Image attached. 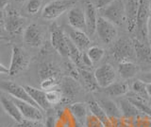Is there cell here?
Returning <instances> with one entry per match:
<instances>
[{
    "mask_svg": "<svg viewBox=\"0 0 151 127\" xmlns=\"http://www.w3.org/2000/svg\"><path fill=\"white\" fill-rule=\"evenodd\" d=\"M151 19V0H140L136 24V34L139 41L148 43V25Z\"/></svg>",
    "mask_w": 151,
    "mask_h": 127,
    "instance_id": "6da1fadb",
    "label": "cell"
},
{
    "mask_svg": "<svg viewBox=\"0 0 151 127\" xmlns=\"http://www.w3.org/2000/svg\"><path fill=\"white\" fill-rule=\"evenodd\" d=\"M27 19L23 17L16 9L6 8V12L2 11V24L7 32L11 35L21 34L26 30Z\"/></svg>",
    "mask_w": 151,
    "mask_h": 127,
    "instance_id": "7a4b0ae2",
    "label": "cell"
},
{
    "mask_svg": "<svg viewBox=\"0 0 151 127\" xmlns=\"http://www.w3.org/2000/svg\"><path fill=\"white\" fill-rule=\"evenodd\" d=\"M111 54L116 62H133L136 59L133 40L122 38L116 41L111 49Z\"/></svg>",
    "mask_w": 151,
    "mask_h": 127,
    "instance_id": "3957f363",
    "label": "cell"
},
{
    "mask_svg": "<svg viewBox=\"0 0 151 127\" xmlns=\"http://www.w3.org/2000/svg\"><path fill=\"white\" fill-rule=\"evenodd\" d=\"M78 1V0H53L44 7L42 16L46 20H55L74 8Z\"/></svg>",
    "mask_w": 151,
    "mask_h": 127,
    "instance_id": "277c9868",
    "label": "cell"
},
{
    "mask_svg": "<svg viewBox=\"0 0 151 127\" xmlns=\"http://www.w3.org/2000/svg\"><path fill=\"white\" fill-rule=\"evenodd\" d=\"M98 12L103 18L111 22L115 26H122L127 20L126 6L123 0H115L111 5L99 10Z\"/></svg>",
    "mask_w": 151,
    "mask_h": 127,
    "instance_id": "5b68a950",
    "label": "cell"
},
{
    "mask_svg": "<svg viewBox=\"0 0 151 127\" xmlns=\"http://www.w3.org/2000/svg\"><path fill=\"white\" fill-rule=\"evenodd\" d=\"M51 45L55 50L63 57H69V46L68 36L64 30L54 22L49 28Z\"/></svg>",
    "mask_w": 151,
    "mask_h": 127,
    "instance_id": "8992f818",
    "label": "cell"
},
{
    "mask_svg": "<svg viewBox=\"0 0 151 127\" xmlns=\"http://www.w3.org/2000/svg\"><path fill=\"white\" fill-rule=\"evenodd\" d=\"M30 56L21 46H15L12 49V58L9 64V75L16 76L26 70L30 64Z\"/></svg>",
    "mask_w": 151,
    "mask_h": 127,
    "instance_id": "52a82bcc",
    "label": "cell"
},
{
    "mask_svg": "<svg viewBox=\"0 0 151 127\" xmlns=\"http://www.w3.org/2000/svg\"><path fill=\"white\" fill-rule=\"evenodd\" d=\"M0 86L3 89V91H5L11 97L23 102H27L35 106H38L37 103L32 100V98L27 91L25 86H22L20 84L14 83L12 81H2L1 83H0Z\"/></svg>",
    "mask_w": 151,
    "mask_h": 127,
    "instance_id": "ba28073f",
    "label": "cell"
},
{
    "mask_svg": "<svg viewBox=\"0 0 151 127\" xmlns=\"http://www.w3.org/2000/svg\"><path fill=\"white\" fill-rule=\"evenodd\" d=\"M23 39L26 45L32 48H38L44 44L45 30L42 26L33 23L28 25L24 30Z\"/></svg>",
    "mask_w": 151,
    "mask_h": 127,
    "instance_id": "9c48e42d",
    "label": "cell"
},
{
    "mask_svg": "<svg viewBox=\"0 0 151 127\" xmlns=\"http://www.w3.org/2000/svg\"><path fill=\"white\" fill-rule=\"evenodd\" d=\"M96 33L105 44H111L116 39L118 31L116 26L101 16L98 17Z\"/></svg>",
    "mask_w": 151,
    "mask_h": 127,
    "instance_id": "30bf717a",
    "label": "cell"
},
{
    "mask_svg": "<svg viewBox=\"0 0 151 127\" xmlns=\"http://www.w3.org/2000/svg\"><path fill=\"white\" fill-rule=\"evenodd\" d=\"M96 81L99 87L106 88L116 82V71L110 64L101 65L94 70Z\"/></svg>",
    "mask_w": 151,
    "mask_h": 127,
    "instance_id": "8fae6325",
    "label": "cell"
},
{
    "mask_svg": "<svg viewBox=\"0 0 151 127\" xmlns=\"http://www.w3.org/2000/svg\"><path fill=\"white\" fill-rule=\"evenodd\" d=\"M85 22H86V33L89 36H93L96 32L98 21V10L91 1L84 3Z\"/></svg>",
    "mask_w": 151,
    "mask_h": 127,
    "instance_id": "7c38bea8",
    "label": "cell"
},
{
    "mask_svg": "<svg viewBox=\"0 0 151 127\" xmlns=\"http://www.w3.org/2000/svg\"><path fill=\"white\" fill-rule=\"evenodd\" d=\"M12 99L17 105L18 108L20 109V112L23 115L24 119L30 120H36V121H40L41 120L44 119L42 110L40 107L30 105V103H28L27 102L17 100V99H14V98H12Z\"/></svg>",
    "mask_w": 151,
    "mask_h": 127,
    "instance_id": "4fadbf2b",
    "label": "cell"
},
{
    "mask_svg": "<svg viewBox=\"0 0 151 127\" xmlns=\"http://www.w3.org/2000/svg\"><path fill=\"white\" fill-rule=\"evenodd\" d=\"M66 34L68 35L70 40L73 42V44L82 52H87V50L92 46L90 37L85 31L75 30L70 27L69 30H67Z\"/></svg>",
    "mask_w": 151,
    "mask_h": 127,
    "instance_id": "5bb4252c",
    "label": "cell"
},
{
    "mask_svg": "<svg viewBox=\"0 0 151 127\" xmlns=\"http://www.w3.org/2000/svg\"><path fill=\"white\" fill-rule=\"evenodd\" d=\"M140 0H126V17L127 28L129 32H134L136 30L137 16H138Z\"/></svg>",
    "mask_w": 151,
    "mask_h": 127,
    "instance_id": "9a60e30c",
    "label": "cell"
},
{
    "mask_svg": "<svg viewBox=\"0 0 151 127\" xmlns=\"http://www.w3.org/2000/svg\"><path fill=\"white\" fill-rule=\"evenodd\" d=\"M136 60L141 65H151V46L148 43H143L138 39L133 40Z\"/></svg>",
    "mask_w": 151,
    "mask_h": 127,
    "instance_id": "2e32d148",
    "label": "cell"
},
{
    "mask_svg": "<svg viewBox=\"0 0 151 127\" xmlns=\"http://www.w3.org/2000/svg\"><path fill=\"white\" fill-rule=\"evenodd\" d=\"M67 19L68 24L71 28L86 32V22H85L84 10L75 6L68 12Z\"/></svg>",
    "mask_w": 151,
    "mask_h": 127,
    "instance_id": "e0dca14e",
    "label": "cell"
},
{
    "mask_svg": "<svg viewBox=\"0 0 151 127\" xmlns=\"http://www.w3.org/2000/svg\"><path fill=\"white\" fill-rule=\"evenodd\" d=\"M0 102H1L2 107L5 112L11 118H12L14 120L17 122H21L24 120V117L21 114L20 109L18 108L17 105L12 97H8L2 94L1 98H0Z\"/></svg>",
    "mask_w": 151,
    "mask_h": 127,
    "instance_id": "ac0fdd59",
    "label": "cell"
},
{
    "mask_svg": "<svg viewBox=\"0 0 151 127\" xmlns=\"http://www.w3.org/2000/svg\"><path fill=\"white\" fill-rule=\"evenodd\" d=\"M97 102L103 108V110L106 112V114L111 121L112 120H117L121 119L123 115L122 111L119 105H116V102H114L112 100H111V99H101V100H98Z\"/></svg>",
    "mask_w": 151,
    "mask_h": 127,
    "instance_id": "d6986e66",
    "label": "cell"
},
{
    "mask_svg": "<svg viewBox=\"0 0 151 127\" xmlns=\"http://www.w3.org/2000/svg\"><path fill=\"white\" fill-rule=\"evenodd\" d=\"M27 91L32 98V100L34 101L37 105L39 106L42 110H48L50 108V105L48 101L46 99V92L42 89H38L36 87H33L30 86H25Z\"/></svg>",
    "mask_w": 151,
    "mask_h": 127,
    "instance_id": "ffe728a7",
    "label": "cell"
},
{
    "mask_svg": "<svg viewBox=\"0 0 151 127\" xmlns=\"http://www.w3.org/2000/svg\"><path fill=\"white\" fill-rule=\"evenodd\" d=\"M79 90V84L78 83V81L72 79V78H64L61 82V89L60 91L63 93V99L66 101L73 100L75 95Z\"/></svg>",
    "mask_w": 151,
    "mask_h": 127,
    "instance_id": "44dd1931",
    "label": "cell"
},
{
    "mask_svg": "<svg viewBox=\"0 0 151 127\" xmlns=\"http://www.w3.org/2000/svg\"><path fill=\"white\" fill-rule=\"evenodd\" d=\"M118 74L124 80H129L134 78L140 71L139 65L134 62H122L118 64Z\"/></svg>",
    "mask_w": 151,
    "mask_h": 127,
    "instance_id": "7402d4cb",
    "label": "cell"
},
{
    "mask_svg": "<svg viewBox=\"0 0 151 127\" xmlns=\"http://www.w3.org/2000/svg\"><path fill=\"white\" fill-rule=\"evenodd\" d=\"M88 107H89L90 112H91L93 115L96 116L105 127H114L113 122L111 120V119L106 114V112L103 110V108L99 105V103L97 102H93V101L90 102L88 103Z\"/></svg>",
    "mask_w": 151,
    "mask_h": 127,
    "instance_id": "603a6c76",
    "label": "cell"
},
{
    "mask_svg": "<svg viewBox=\"0 0 151 127\" xmlns=\"http://www.w3.org/2000/svg\"><path fill=\"white\" fill-rule=\"evenodd\" d=\"M70 113L71 115L73 116V118L80 122L81 124L85 125V122H86V119L88 116V105H86V103H82V102H76L73 103L72 105L70 106Z\"/></svg>",
    "mask_w": 151,
    "mask_h": 127,
    "instance_id": "cb8c5ba5",
    "label": "cell"
},
{
    "mask_svg": "<svg viewBox=\"0 0 151 127\" xmlns=\"http://www.w3.org/2000/svg\"><path fill=\"white\" fill-rule=\"evenodd\" d=\"M105 89V91L109 96L111 97H120L127 95L129 91V86L126 82H114L111 83L110 86H108Z\"/></svg>",
    "mask_w": 151,
    "mask_h": 127,
    "instance_id": "d4e9b609",
    "label": "cell"
},
{
    "mask_svg": "<svg viewBox=\"0 0 151 127\" xmlns=\"http://www.w3.org/2000/svg\"><path fill=\"white\" fill-rule=\"evenodd\" d=\"M80 81L83 82L85 88L89 91H96L99 87L94 72L93 73L91 70L80 69Z\"/></svg>",
    "mask_w": 151,
    "mask_h": 127,
    "instance_id": "484cf974",
    "label": "cell"
},
{
    "mask_svg": "<svg viewBox=\"0 0 151 127\" xmlns=\"http://www.w3.org/2000/svg\"><path fill=\"white\" fill-rule=\"evenodd\" d=\"M39 77L41 81L50 77H56L60 79V70L53 63H45L39 69Z\"/></svg>",
    "mask_w": 151,
    "mask_h": 127,
    "instance_id": "4316f807",
    "label": "cell"
},
{
    "mask_svg": "<svg viewBox=\"0 0 151 127\" xmlns=\"http://www.w3.org/2000/svg\"><path fill=\"white\" fill-rule=\"evenodd\" d=\"M119 107L122 111L123 116L129 118V120L134 119V118L136 119L141 114V112L132 105L129 99H127V100H121L119 102Z\"/></svg>",
    "mask_w": 151,
    "mask_h": 127,
    "instance_id": "83f0119b",
    "label": "cell"
},
{
    "mask_svg": "<svg viewBox=\"0 0 151 127\" xmlns=\"http://www.w3.org/2000/svg\"><path fill=\"white\" fill-rule=\"evenodd\" d=\"M129 100L132 105L141 112V114L146 115L151 118V107L146 103L145 100H144V99H142L136 95L129 97Z\"/></svg>",
    "mask_w": 151,
    "mask_h": 127,
    "instance_id": "f1b7e54d",
    "label": "cell"
},
{
    "mask_svg": "<svg viewBox=\"0 0 151 127\" xmlns=\"http://www.w3.org/2000/svg\"><path fill=\"white\" fill-rule=\"evenodd\" d=\"M131 89L133 91L134 95L144 99L145 101H147L149 99L147 89H146V83L142 81V80H136V81L132 83Z\"/></svg>",
    "mask_w": 151,
    "mask_h": 127,
    "instance_id": "f546056e",
    "label": "cell"
},
{
    "mask_svg": "<svg viewBox=\"0 0 151 127\" xmlns=\"http://www.w3.org/2000/svg\"><path fill=\"white\" fill-rule=\"evenodd\" d=\"M87 54L90 57V59L92 60L93 63H97L99 61H101V59L104 57L105 50L98 46H92L87 50Z\"/></svg>",
    "mask_w": 151,
    "mask_h": 127,
    "instance_id": "4dcf8cb0",
    "label": "cell"
},
{
    "mask_svg": "<svg viewBox=\"0 0 151 127\" xmlns=\"http://www.w3.org/2000/svg\"><path fill=\"white\" fill-rule=\"evenodd\" d=\"M45 92H46V99L50 105H58L63 99V93L59 89H52V90H48Z\"/></svg>",
    "mask_w": 151,
    "mask_h": 127,
    "instance_id": "1f68e13d",
    "label": "cell"
},
{
    "mask_svg": "<svg viewBox=\"0 0 151 127\" xmlns=\"http://www.w3.org/2000/svg\"><path fill=\"white\" fill-rule=\"evenodd\" d=\"M59 84H60V78L50 77V78H46V79L42 80L41 88L45 91H48V90H52V89H55Z\"/></svg>",
    "mask_w": 151,
    "mask_h": 127,
    "instance_id": "d6a6232c",
    "label": "cell"
},
{
    "mask_svg": "<svg viewBox=\"0 0 151 127\" xmlns=\"http://www.w3.org/2000/svg\"><path fill=\"white\" fill-rule=\"evenodd\" d=\"M65 67L70 78H72L78 82L80 81V68H78L73 62L65 63Z\"/></svg>",
    "mask_w": 151,
    "mask_h": 127,
    "instance_id": "836d02e7",
    "label": "cell"
},
{
    "mask_svg": "<svg viewBox=\"0 0 151 127\" xmlns=\"http://www.w3.org/2000/svg\"><path fill=\"white\" fill-rule=\"evenodd\" d=\"M42 7V0H28L26 6V11L30 15H35L40 12Z\"/></svg>",
    "mask_w": 151,
    "mask_h": 127,
    "instance_id": "e575fe53",
    "label": "cell"
},
{
    "mask_svg": "<svg viewBox=\"0 0 151 127\" xmlns=\"http://www.w3.org/2000/svg\"><path fill=\"white\" fill-rule=\"evenodd\" d=\"M85 126L86 127H105L103 125L102 122L99 120L96 116L93 115L91 112H90L87 116Z\"/></svg>",
    "mask_w": 151,
    "mask_h": 127,
    "instance_id": "d590c367",
    "label": "cell"
},
{
    "mask_svg": "<svg viewBox=\"0 0 151 127\" xmlns=\"http://www.w3.org/2000/svg\"><path fill=\"white\" fill-rule=\"evenodd\" d=\"M16 127H42V125L39 123V121L24 119L21 122H18Z\"/></svg>",
    "mask_w": 151,
    "mask_h": 127,
    "instance_id": "8d00e7d4",
    "label": "cell"
},
{
    "mask_svg": "<svg viewBox=\"0 0 151 127\" xmlns=\"http://www.w3.org/2000/svg\"><path fill=\"white\" fill-rule=\"evenodd\" d=\"M115 0H94V6L97 10H101V9L106 8L107 6L111 5L112 2H114Z\"/></svg>",
    "mask_w": 151,
    "mask_h": 127,
    "instance_id": "74e56055",
    "label": "cell"
},
{
    "mask_svg": "<svg viewBox=\"0 0 151 127\" xmlns=\"http://www.w3.org/2000/svg\"><path fill=\"white\" fill-rule=\"evenodd\" d=\"M45 127H55V118L53 115L48 116L46 118V121H45Z\"/></svg>",
    "mask_w": 151,
    "mask_h": 127,
    "instance_id": "f35d334b",
    "label": "cell"
},
{
    "mask_svg": "<svg viewBox=\"0 0 151 127\" xmlns=\"http://www.w3.org/2000/svg\"><path fill=\"white\" fill-rule=\"evenodd\" d=\"M142 81H144V82L146 83H151V69L149 70V71H148L147 73H145V74L144 75L143 80H142Z\"/></svg>",
    "mask_w": 151,
    "mask_h": 127,
    "instance_id": "ab89813d",
    "label": "cell"
},
{
    "mask_svg": "<svg viewBox=\"0 0 151 127\" xmlns=\"http://www.w3.org/2000/svg\"><path fill=\"white\" fill-rule=\"evenodd\" d=\"M0 72L2 74H9V68L6 67L4 65H0Z\"/></svg>",
    "mask_w": 151,
    "mask_h": 127,
    "instance_id": "60d3db41",
    "label": "cell"
},
{
    "mask_svg": "<svg viewBox=\"0 0 151 127\" xmlns=\"http://www.w3.org/2000/svg\"><path fill=\"white\" fill-rule=\"evenodd\" d=\"M147 38H148V44L151 46V19L149 21V25H148V34H147Z\"/></svg>",
    "mask_w": 151,
    "mask_h": 127,
    "instance_id": "b9f144b4",
    "label": "cell"
},
{
    "mask_svg": "<svg viewBox=\"0 0 151 127\" xmlns=\"http://www.w3.org/2000/svg\"><path fill=\"white\" fill-rule=\"evenodd\" d=\"M0 6H1V10L4 11L5 8L8 7V0H0Z\"/></svg>",
    "mask_w": 151,
    "mask_h": 127,
    "instance_id": "7bdbcfd3",
    "label": "cell"
},
{
    "mask_svg": "<svg viewBox=\"0 0 151 127\" xmlns=\"http://www.w3.org/2000/svg\"><path fill=\"white\" fill-rule=\"evenodd\" d=\"M73 127H83V124H81L78 120H76L73 118Z\"/></svg>",
    "mask_w": 151,
    "mask_h": 127,
    "instance_id": "ee69618b",
    "label": "cell"
},
{
    "mask_svg": "<svg viewBox=\"0 0 151 127\" xmlns=\"http://www.w3.org/2000/svg\"><path fill=\"white\" fill-rule=\"evenodd\" d=\"M146 89H147V93H148L149 98H151V83H146Z\"/></svg>",
    "mask_w": 151,
    "mask_h": 127,
    "instance_id": "f6af8a7d",
    "label": "cell"
},
{
    "mask_svg": "<svg viewBox=\"0 0 151 127\" xmlns=\"http://www.w3.org/2000/svg\"><path fill=\"white\" fill-rule=\"evenodd\" d=\"M13 1L16 3H24V2H26L27 0H13Z\"/></svg>",
    "mask_w": 151,
    "mask_h": 127,
    "instance_id": "bcb514c9",
    "label": "cell"
},
{
    "mask_svg": "<svg viewBox=\"0 0 151 127\" xmlns=\"http://www.w3.org/2000/svg\"><path fill=\"white\" fill-rule=\"evenodd\" d=\"M86 1H89V0H83V2H84V3L86 2Z\"/></svg>",
    "mask_w": 151,
    "mask_h": 127,
    "instance_id": "7dc6e473",
    "label": "cell"
}]
</instances>
